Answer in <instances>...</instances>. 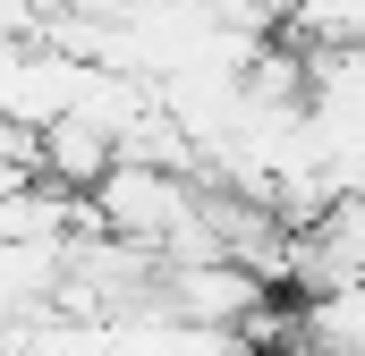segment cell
I'll list each match as a JSON object with an SVG mask.
<instances>
[{
  "label": "cell",
  "mask_w": 365,
  "mask_h": 356,
  "mask_svg": "<svg viewBox=\"0 0 365 356\" xmlns=\"http://www.w3.org/2000/svg\"><path fill=\"white\" fill-rule=\"evenodd\" d=\"M102 170H110V136H102L93 119L60 110V119H43V127H34V178H51V187H68V195H86Z\"/></svg>",
  "instance_id": "6da1fadb"
}]
</instances>
